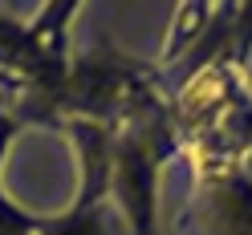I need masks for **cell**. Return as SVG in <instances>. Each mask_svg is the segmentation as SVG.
Listing matches in <instances>:
<instances>
[{
    "mask_svg": "<svg viewBox=\"0 0 252 235\" xmlns=\"http://www.w3.org/2000/svg\"><path fill=\"white\" fill-rule=\"evenodd\" d=\"M147 89H155L151 73L102 41L98 49L82 53L69 65L65 89H61V126L69 118H90L102 126H114Z\"/></svg>",
    "mask_w": 252,
    "mask_h": 235,
    "instance_id": "1",
    "label": "cell"
},
{
    "mask_svg": "<svg viewBox=\"0 0 252 235\" xmlns=\"http://www.w3.org/2000/svg\"><path fill=\"white\" fill-rule=\"evenodd\" d=\"M65 130L73 138L77 162H82V183H77L73 207H102V199L110 195V166H114V130L90 118H69Z\"/></svg>",
    "mask_w": 252,
    "mask_h": 235,
    "instance_id": "2",
    "label": "cell"
},
{
    "mask_svg": "<svg viewBox=\"0 0 252 235\" xmlns=\"http://www.w3.org/2000/svg\"><path fill=\"white\" fill-rule=\"evenodd\" d=\"M199 223L208 235H252V183L240 170L199 183Z\"/></svg>",
    "mask_w": 252,
    "mask_h": 235,
    "instance_id": "3",
    "label": "cell"
},
{
    "mask_svg": "<svg viewBox=\"0 0 252 235\" xmlns=\"http://www.w3.org/2000/svg\"><path fill=\"white\" fill-rule=\"evenodd\" d=\"M212 4H179L175 8V25H171V45L163 49V61L171 65V61H179L187 49L195 53V41H203V33H208L212 25Z\"/></svg>",
    "mask_w": 252,
    "mask_h": 235,
    "instance_id": "4",
    "label": "cell"
},
{
    "mask_svg": "<svg viewBox=\"0 0 252 235\" xmlns=\"http://www.w3.org/2000/svg\"><path fill=\"white\" fill-rule=\"evenodd\" d=\"M37 235H110V223L102 207H69L65 215L45 219Z\"/></svg>",
    "mask_w": 252,
    "mask_h": 235,
    "instance_id": "5",
    "label": "cell"
},
{
    "mask_svg": "<svg viewBox=\"0 0 252 235\" xmlns=\"http://www.w3.org/2000/svg\"><path fill=\"white\" fill-rule=\"evenodd\" d=\"M252 53V4H232V65L244 69Z\"/></svg>",
    "mask_w": 252,
    "mask_h": 235,
    "instance_id": "6",
    "label": "cell"
},
{
    "mask_svg": "<svg viewBox=\"0 0 252 235\" xmlns=\"http://www.w3.org/2000/svg\"><path fill=\"white\" fill-rule=\"evenodd\" d=\"M41 223H45V219L21 211L17 203H12L4 191H0V235H37Z\"/></svg>",
    "mask_w": 252,
    "mask_h": 235,
    "instance_id": "7",
    "label": "cell"
},
{
    "mask_svg": "<svg viewBox=\"0 0 252 235\" xmlns=\"http://www.w3.org/2000/svg\"><path fill=\"white\" fill-rule=\"evenodd\" d=\"M17 126H21V122L0 105V162H4V154H8V142H12V134H17Z\"/></svg>",
    "mask_w": 252,
    "mask_h": 235,
    "instance_id": "8",
    "label": "cell"
},
{
    "mask_svg": "<svg viewBox=\"0 0 252 235\" xmlns=\"http://www.w3.org/2000/svg\"><path fill=\"white\" fill-rule=\"evenodd\" d=\"M240 175L252 183V142H248V150H244V158H240Z\"/></svg>",
    "mask_w": 252,
    "mask_h": 235,
    "instance_id": "9",
    "label": "cell"
},
{
    "mask_svg": "<svg viewBox=\"0 0 252 235\" xmlns=\"http://www.w3.org/2000/svg\"><path fill=\"white\" fill-rule=\"evenodd\" d=\"M0 105H4V93H0Z\"/></svg>",
    "mask_w": 252,
    "mask_h": 235,
    "instance_id": "10",
    "label": "cell"
}]
</instances>
